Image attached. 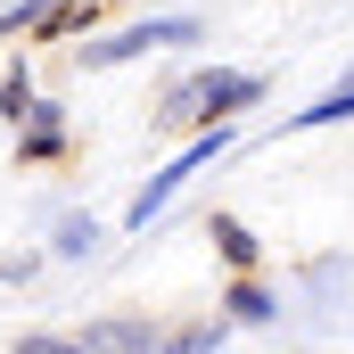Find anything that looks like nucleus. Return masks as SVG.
I'll return each mask as SVG.
<instances>
[{"label": "nucleus", "mask_w": 354, "mask_h": 354, "mask_svg": "<svg viewBox=\"0 0 354 354\" xmlns=\"http://www.w3.org/2000/svg\"><path fill=\"white\" fill-rule=\"evenodd\" d=\"M157 41H198V17H149V25H132V33H115V41H91V50H83V66L140 58V50H157Z\"/></svg>", "instance_id": "nucleus-2"}, {"label": "nucleus", "mask_w": 354, "mask_h": 354, "mask_svg": "<svg viewBox=\"0 0 354 354\" xmlns=\"http://www.w3.org/2000/svg\"><path fill=\"white\" fill-rule=\"evenodd\" d=\"M223 346V322H206V330H181V338H157V354H214Z\"/></svg>", "instance_id": "nucleus-9"}, {"label": "nucleus", "mask_w": 354, "mask_h": 354, "mask_svg": "<svg viewBox=\"0 0 354 354\" xmlns=\"http://www.w3.org/2000/svg\"><path fill=\"white\" fill-rule=\"evenodd\" d=\"M17 354H91L83 338H17Z\"/></svg>", "instance_id": "nucleus-10"}, {"label": "nucleus", "mask_w": 354, "mask_h": 354, "mask_svg": "<svg viewBox=\"0 0 354 354\" xmlns=\"http://www.w3.org/2000/svg\"><path fill=\"white\" fill-rule=\"evenodd\" d=\"M214 248H223V264H231V272H256V256H264V248L248 239L239 214H214Z\"/></svg>", "instance_id": "nucleus-5"}, {"label": "nucleus", "mask_w": 354, "mask_h": 354, "mask_svg": "<svg viewBox=\"0 0 354 354\" xmlns=\"http://www.w3.org/2000/svg\"><path fill=\"white\" fill-rule=\"evenodd\" d=\"M91 248H99V223H91V214H66V223H58V256H75V264H83Z\"/></svg>", "instance_id": "nucleus-8"}, {"label": "nucleus", "mask_w": 354, "mask_h": 354, "mask_svg": "<svg viewBox=\"0 0 354 354\" xmlns=\"http://www.w3.org/2000/svg\"><path fill=\"white\" fill-rule=\"evenodd\" d=\"M206 91H214V75H198V83L165 91V107H157V124H165V132H189V124L206 115Z\"/></svg>", "instance_id": "nucleus-4"}, {"label": "nucleus", "mask_w": 354, "mask_h": 354, "mask_svg": "<svg viewBox=\"0 0 354 354\" xmlns=\"http://www.w3.org/2000/svg\"><path fill=\"white\" fill-rule=\"evenodd\" d=\"M83 346L91 354H157V330H149V322H99Z\"/></svg>", "instance_id": "nucleus-3"}, {"label": "nucleus", "mask_w": 354, "mask_h": 354, "mask_svg": "<svg viewBox=\"0 0 354 354\" xmlns=\"http://www.w3.org/2000/svg\"><path fill=\"white\" fill-rule=\"evenodd\" d=\"M346 115H354V83H338L330 99H313V107H305V115H288V124L305 132V124H346Z\"/></svg>", "instance_id": "nucleus-7"}, {"label": "nucleus", "mask_w": 354, "mask_h": 354, "mask_svg": "<svg viewBox=\"0 0 354 354\" xmlns=\"http://www.w3.org/2000/svg\"><path fill=\"white\" fill-rule=\"evenodd\" d=\"M223 149H231V132H223V124H214V132H198V140L181 149L174 165H165V174H157L149 189H140V198H132V214H124V223H132V231H149V214H165V206H174V189H181L189 174H198V165H214Z\"/></svg>", "instance_id": "nucleus-1"}, {"label": "nucleus", "mask_w": 354, "mask_h": 354, "mask_svg": "<svg viewBox=\"0 0 354 354\" xmlns=\"http://www.w3.org/2000/svg\"><path fill=\"white\" fill-rule=\"evenodd\" d=\"M223 313H231V322H272L280 305H272V288H264V280H239V288L223 297Z\"/></svg>", "instance_id": "nucleus-6"}]
</instances>
